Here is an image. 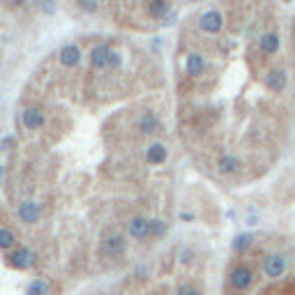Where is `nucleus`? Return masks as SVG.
<instances>
[{
  "mask_svg": "<svg viewBox=\"0 0 295 295\" xmlns=\"http://www.w3.org/2000/svg\"><path fill=\"white\" fill-rule=\"evenodd\" d=\"M251 242H254V238H251L249 233H240L233 240V251H238V254H245V251H249Z\"/></svg>",
  "mask_w": 295,
  "mask_h": 295,
  "instance_id": "obj_20",
  "label": "nucleus"
},
{
  "mask_svg": "<svg viewBox=\"0 0 295 295\" xmlns=\"http://www.w3.org/2000/svg\"><path fill=\"white\" fill-rule=\"evenodd\" d=\"M5 5L9 7V9H19V7L26 5V0H5Z\"/></svg>",
  "mask_w": 295,
  "mask_h": 295,
  "instance_id": "obj_25",
  "label": "nucleus"
},
{
  "mask_svg": "<svg viewBox=\"0 0 295 295\" xmlns=\"http://www.w3.org/2000/svg\"><path fill=\"white\" fill-rule=\"evenodd\" d=\"M263 83H265V88L272 90V93H284L286 86H289V76H286L284 69H270V72L265 74Z\"/></svg>",
  "mask_w": 295,
  "mask_h": 295,
  "instance_id": "obj_9",
  "label": "nucleus"
},
{
  "mask_svg": "<svg viewBox=\"0 0 295 295\" xmlns=\"http://www.w3.org/2000/svg\"><path fill=\"white\" fill-rule=\"evenodd\" d=\"M0 180H2V166H0Z\"/></svg>",
  "mask_w": 295,
  "mask_h": 295,
  "instance_id": "obj_28",
  "label": "nucleus"
},
{
  "mask_svg": "<svg viewBox=\"0 0 295 295\" xmlns=\"http://www.w3.org/2000/svg\"><path fill=\"white\" fill-rule=\"evenodd\" d=\"M185 72H187V76H201L203 72H205V60H203L201 53H189L187 60H185Z\"/></svg>",
  "mask_w": 295,
  "mask_h": 295,
  "instance_id": "obj_15",
  "label": "nucleus"
},
{
  "mask_svg": "<svg viewBox=\"0 0 295 295\" xmlns=\"http://www.w3.org/2000/svg\"><path fill=\"white\" fill-rule=\"evenodd\" d=\"M42 7H44L47 12H53V2H51V0H42Z\"/></svg>",
  "mask_w": 295,
  "mask_h": 295,
  "instance_id": "obj_26",
  "label": "nucleus"
},
{
  "mask_svg": "<svg viewBox=\"0 0 295 295\" xmlns=\"http://www.w3.org/2000/svg\"><path fill=\"white\" fill-rule=\"evenodd\" d=\"M127 233L132 240H148V238H152V219H148L143 215L132 217L127 226Z\"/></svg>",
  "mask_w": 295,
  "mask_h": 295,
  "instance_id": "obj_4",
  "label": "nucleus"
},
{
  "mask_svg": "<svg viewBox=\"0 0 295 295\" xmlns=\"http://www.w3.org/2000/svg\"><path fill=\"white\" fill-rule=\"evenodd\" d=\"M5 263L14 270H30V268H35V263H37V254L28 247H14L7 251Z\"/></svg>",
  "mask_w": 295,
  "mask_h": 295,
  "instance_id": "obj_1",
  "label": "nucleus"
},
{
  "mask_svg": "<svg viewBox=\"0 0 295 295\" xmlns=\"http://www.w3.org/2000/svg\"><path fill=\"white\" fill-rule=\"evenodd\" d=\"M166 235V224L161 219H152V238H161Z\"/></svg>",
  "mask_w": 295,
  "mask_h": 295,
  "instance_id": "obj_24",
  "label": "nucleus"
},
{
  "mask_svg": "<svg viewBox=\"0 0 295 295\" xmlns=\"http://www.w3.org/2000/svg\"><path fill=\"white\" fill-rule=\"evenodd\" d=\"M217 171L221 175H233L240 171V159L235 157V154H221L219 159H217Z\"/></svg>",
  "mask_w": 295,
  "mask_h": 295,
  "instance_id": "obj_14",
  "label": "nucleus"
},
{
  "mask_svg": "<svg viewBox=\"0 0 295 295\" xmlns=\"http://www.w3.org/2000/svg\"><path fill=\"white\" fill-rule=\"evenodd\" d=\"M76 5H79V9H83L86 14H95L97 12V0H76Z\"/></svg>",
  "mask_w": 295,
  "mask_h": 295,
  "instance_id": "obj_22",
  "label": "nucleus"
},
{
  "mask_svg": "<svg viewBox=\"0 0 295 295\" xmlns=\"http://www.w3.org/2000/svg\"><path fill=\"white\" fill-rule=\"evenodd\" d=\"M21 125L30 132H40L44 125H47V115L40 106H26L23 113H21Z\"/></svg>",
  "mask_w": 295,
  "mask_h": 295,
  "instance_id": "obj_5",
  "label": "nucleus"
},
{
  "mask_svg": "<svg viewBox=\"0 0 295 295\" xmlns=\"http://www.w3.org/2000/svg\"><path fill=\"white\" fill-rule=\"evenodd\" d=\"M279 35L277 33H265L261 37V53H265V55H275L277 51H279Z\"/></svg>",
  "mask_w": 295,
  "mask_h": 295,
  "instance_id": "obj_18",
  "label": "nucleus"
},
{
  "mask_svg": "<svg viewBox=\"0 0 295 295\" xmlns=\"http://www.w3.org/2000/svg\"><path fill=\"white\" fill-rule=\"evenodd\" d=\"M81 58H83V51L76 44H65L60 49V53H58V60H60L62 67H76L81 62Z\"/></svg>",
  "mask_w": 295,
  "mask_h": 295,
  "instance_id": "obj_10",
  "label": "nucleus"
},
{
  "mask_svg": "<svg viewBox=\"0 0 295 295\" xmlns=\"http://www.w3.org/2000/svg\"><path fill=\"white\" fill-rule=\"evenodd\" d=\"M122 67V53L120 51H111V58H108V72H115V69Z\"/></svg>",
  "mask_w": 295,
  "mask_h": 295,
  "instance_id": "obj_21",
  "label": "nucleus"
},
{
  "mask_svg": "<svg viewBox=\"0 0 295 295\" xmlns=\"http://www.w3.org/2000/svg\"><path fill=\"white\" fill-rule=\"evenodd\" d=\"M286 268H289V263L284 258L282 254H270L265 256V261H263V275L270 277V279H279V277L286 275Z\"/></svg>",
  "mask_w": 295,
  "mask_h": 295,
  "instance_id": "obj_6",
  "label": "nucleus"
},
{
  "mask_svg": "<svg viewBox=\"0 0 295 295\" xmlns=\"http://www.w3.org/2000/svg\"><path fill=\"white\" fill-rule=\"evenodd\" d=\"M284 2H293V0H284Z\"/></svg>",
  "mask_w": 295,
  "mask_h": 295,
  "instance_id": "obj_29",
  "label": "nucleus"
},
{
  "mask_svg": "<svg viewBox=\"0 0 295 295\" xmlns=\"http://www.w3.org/2000/svg\"><path fill=\"white\" fill-rule=\"evenodd\" d=\"M175 295H201V291L196 289L194 284H182V286H178Z\"/></svg>",
  "mask_w": 295,
  "mask_h": 295,
  "instance_id": "obj_23",
  "label": "nucleus"
},
{
  "mask_svg": "<svg viewBox=\"0 0 295 295\" xmlns=\"http://www.w3.org/2000/svg\"><path fill=\"white\" fill-rule=\"evenodd\" d=\"M125 251H127V240H125L122 233L111 231V233L104 235V240H101V254L106 256V258H120Z\"/></svg>",
  "mask_w": 295,
  "mask_h": 295,
  "instance_id": "obj_2",
  "label": "nucleus"
},
{
  "mask_svg": "<svg viewBox=\"0 0 295 295\" xmlns=\"http://www.w3.org/2000/svg\"><path fill=\"white\" fill-rule=\"evenodd\" d=\"M198 28H201L205 35H217L221 28H224V16H221V12H217V9L203 12L201 19H198Z\"/></svg>",
  "mask_w": 295,
  "mask_h": 295,
  "instance_id": "obj_7",
  "label": "nucleus"
},
{
  "mask_svg": "<svg viewBox=\"0 0 295 295\" xmlns=\"http://www.w3.org/2000/svg\"><path fill=\"white\" fill-rule=\"evenodd\" d=\"M180 219H182V221H194V215H192V212H182Z\"/></svg>",
  "mask_w": 295,
  "mask_h": 295,
  "instance_id": "obj_27",
  "label": "nucleus"
},
{
  "mask_svg": "<svg viewBox=\"0 0 295 295\" xmlns=\"http://www.w3.org/2000/svg\"><path fill=\"white\" fill-rule=\"evenodd\" d=\"M14 247H19V233L9 226H0V249L9 251Z\"/></svg>",
  "mask_w": 295,
  "mask_h": 295,
  "instance_id": "obj_16",
  "label": "nucleus"
},
{
  "mask_svg": "<svg viewBox=\"0 0 295 295\" xmlns=\"http://www.w3.org/2000/svg\"><path fill=\"white\" fill-rule=\"evenodd\" d=\"M111 51H113V49L108 47V44H97V47L90 51V65H93L95 69H108Z\"/></svg>",
  "mask_w": 295,
  "mask_h": 295,
  "instance_id": "obj_12",
  "label": "nucleus"
},
{
  "mask_svg": "<svg viewBox=\"0 0 295 295\" xmlns=\"http://www.w3.org/2000/svg\"><path fill=\"white\" fill-rule=\"evenodd\" d=\"M228 284L235 291H247L254 284V270L249 268V265L238 263V265H233V268L228 270Z\"/></svg>",
  "mask_w": 295,
  "mask_h": 295,
  "instance_id": "obj_3",
  "label": "nucleus"
},
{
  "mask_svg": "<svg viewBox=\"0 0 295 295\" xmlns=\"http://www.w3.org/2000/svg\"><path fill=\"white\" fill-rule=\"evenodd\" d=\"M51 291H53V286L49 279H33L28 284L26 295H51Z\"/></svg>",
  "mask_w": 295,
  "mask_h": 295,
  "instance_id": "obj_19",
  "label": "nucleus"
},
{
  "mask_svg": "<svg viewBox=\"0 0 295 295\" xmlns=\"http://www.w3.org/2000/svg\"><path fill=\"white\" fill-rule=\"evenodd\" d=\"M136 127H139V132L141 134H154L157 132V127H159V118L152 113V111H143L141 115H139V120H136Z\"/></svg>",
  "mask_w": 295,
  "mask_h": 295,
  "instance_id": "obj_13",
  "label": "nucleus"
},
{
  "mask_svg": "<svg viewBox=\"0 0 295 295\" xmlns=\"http://www.w3.org/2000/svg\"><path fill=\"white\" fill-rule=\"evenodd\" d=\"M148 14H150L152 19H157V21L166 19L168 14H171L168 0H150V2H148Z\"/></svg>",
  "mask_w": 295,
  "mask_h": 295,
  "instance_id": "obj_17",
  "label": "nucleus"
},
{
  "mask_svg": "<svg viewBox=\"0 0 295 295\" xmlns=\"http://www.w3.org/2000/svg\"><path fill=\"white\" fill-rule=\"evenodd\" d=\"M166 159H168V150H166V146H164V143L154 141V143H150V146H148L146 161L150 164V166H161Z\"/></svg>",
  "mask_w": 295,
  "mask_h": 295,
  "instance_id": "obj_11",
  "label": "nucleus"
},
{
  "mask_svg": "<svg viewBox=\"0 0 295 295\" xmlns=\"http://www.w3.org/2000/svg\"><path fill=\"white\" fill-rule=\"evenodd\" d=\"M16 215L23 224H37L42 217V208L37 201H23L19 203V210H16Z\"/></svg>",
  "mask_w": 295,
  "mask_h": 295,
  "instance_id": "obj_8",
  "label": "nucleus"
}]
</instances>
